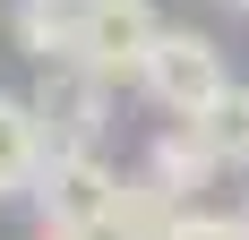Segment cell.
Segmentation results:
<instances>
[{
	"label": "cell",
	"instance_id": "13",
	"mask_svg": "<svg viewBox=\"0 0 249 240\" xmlns=\"http://www.w3.org/2000/svg\"><path fill=\"white\" fill-rule=\"evenodd\" d=\"M241 215H249V197H241Z\"/></svg>",
	"mask_w": 249,
	"mask_h": 240
},
{
	"label": "cell",
	"instance_id": "9",
	"mask_svg": "<svg viewBox=\"0 0 249 240\" xmlns=\"http://www.w3.org/2000/svg\"><path fill=\"white\" fill-rule=\"evenodd\" d=\"M189 120H198V137L224 154V171H232V163L249 171V86H224V95L206 103V112H189Z\"/></svg>",
	"mask_w": 249,
	"mask_h": 240
},
{
	"label": "cell",
	"instance_id": "3",
	"mask_svg": "<svg viewBox=\"0 0 249 240\" xmlns=\"http://www.w3.org/2000/svg\"><path fill=\"white\" fill-rule=\"evenodd\" d=\"M155 34H163L155 0H86V26H77V60H86L95 77H112V86H138V69H146Z\"/></svg>",
	"mask_w": 249,
	"mask_h": 240
},
{
	"label": "cell",
	"instance_id": "4",
	"mask_svg": "<svg viewBox=\"0 0 249 240\" xmlns=\"http://www.w3.org/2000/svg\"><path fill=\"white\" fill-rule=\"evenodd\" d=\"M103 103H112V77H95L86 60H52L35 77V112H43L52 146H95L103 137Z\"/></svg>",
	"mask_w": 249,
	"mask_h": 240
},
{
	"label": "cell",
	"instance_id": "8",
	"mask_svg": "<svg viewBox=\"0 0 249 240\" xmlns=\"http://www.w3.org/2000/svg\"><path fill=\"white\" fill-rule=\"evenodd\" d=\"M146 171H155V180H163L172 197H189V189H206V180L224 171V154H215V146L198 137V120H180V129H163V137H155Z\"/></svg>",
	"mask_w": 249,
	"mask_h": 240
},
{
	"label": "cell",
	"instance_id": "11",
	"mask_svg": "<svg viewBox=\"0 0 249 240\" xmlns=\"http://www.w3.org/2000/svg\"><path fill=\"white\" fill-rule=\"evenodd\" d=\"M43 240H95V232H77V223H43Z\"/></svg>",
	"mask_w": 249,
	"mask_h": 240
},
{
	"label": "cell",
	"instance_id": "12",
	"mask_svg": "<svg viewBox=\"0 0 249 240\" xmlns=\"http://www.w3.org/2000/svg\"><path fill=\"white\" fill-rule=\"evenodd\" d=\"M224 9H249V0H224Z\"/></svg>",
	"mask_w": 249,
	"mask_h": 240
},
{
	"label": "cell",
	"instance_id": "1",
	"mask_svg": "<svg viewBox=\"0 0 249 240\" xmlns=\"http://www.w3.org/2000/svg\"><path fill=\"white\" fill-rule=\"evenodd\" d=\"M138 86H146L163 112H206V103L224 95L232 77H224V51H215V34H198V26H163L146 51V69H138Z\"/></svg>",
	"mask_w": 249,
	"mask_h": 240
},
{
	"label": "cell",
	"instance_id": "5",
	"mask_svg": "<svg viewBox=\"0 0 249 240\" xmlns=\"http://www.w3.org/2000/svg\"><path fill=\"white\" fill-rule=\"evenodd\" d=\"M43 154H52V137H43L35 95H0V206H9V197H35Z\"/></svg>",
	"mask_w": 249,
	"mask_h": 240
},
{
	"label": "cell",
	"instance_id": "6",
	"mask_svg": "<svg viewBox=\"0 0 249 240\" xmlns=\"http://www.w3.org/2000/svg\"><path fill=\"white\" fill-rule=\"evenodd\" d=\"M77 26H86V0H18L9 34L35 69H52V60H77Z\"/></svg>",
	"mask_w": 249,
	"mask_h": 240
},
{
	"label": "cell",
	"instance_id": "7",
	"mask_svg": "<svg viewBox=\"0 0 249 240\" xmlns=\"http://www.w3.org/2000/svg\"><path fill=\"white\" fill-rule=\"evenodd\" d=\"M172 223H180V197L155 180V171H138V180H121V197H112V223L103 232L112 240H172Z\"/></svg>",
	"mask_w": 249,
	"mask_h": 240
},
{
	"label": "cell",
	"instance_id": "10",
	"mask_svg": "<svg viewBox=\"0 0 249 240\" xmlns=\"http://www.w3.org/2000/svg\"><path fill=\"white\" fill-rule=\"evenodd\" d=\"M172 240H249V215H206V206H180Z\"/></svg>",
	"mask_w": 249,
	"mask_h": 240
},
{
	"label": "cell",
	"instance_id": "2",
	"mask_svg": "<svg viewBox=\"0 0 249 240\" xmlns=\"http://www.w3.org/2000/svg\"><path fill=\"white\" fill-rule=\"evenodd\" d=\"M112 197H121V171L103 163L95 146H52L43 171H35V215L43 223L103 232V223H112Z\"/></svg>",
	"mask_w": 249,
	"mask_h": 240
}]
</instances>
